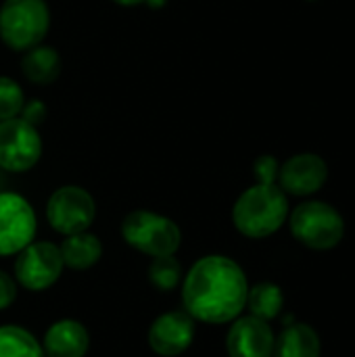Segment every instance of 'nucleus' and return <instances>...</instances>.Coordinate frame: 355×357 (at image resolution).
<instances>
[{
	"label": "nucleus",
	"mask_w": 355,
	"mask_h": 357,
	"mask_svg": "<svg viewBox=\"0 0 355 357\" xmlns=\"http://www.w3.org/2000/svg\"><path fill=\"white\" fill-rule=\"evenodd\" d=\"M36 213L15 192H0V255H17L36 236Z\"/></svg>",
	"instance_id": "obj_9"
},
{
	"label": "nucleus",
	"mask_w": 355,
	"mask_h": 357,
	"mask_svg": "<svg viewBox=\"0 0 355 357\" xmlns=\"http://www.w3.org/2000/svg\"><path fill=\"white\" fill-rule=\"evenodd\" d=\"M17 299V280L0 270V310H6Z\"/></svg>",
	"instance_id": "obj_22"
},
{
	"label": "nucleus",
	"mask_w": 355,
	"mask_h": 357,
	"mask_svg": "<svg viewBox=\"0 0 355 357\" xmlns=\"http://www.w3.org/2000/svg\"><path fill=\"white\" fill-rule=\"evenodd\" d=\"M59 249H61L65 268H71V270H88L96 266L98 259L103 257V243L98 241L96 234L88 230L67 236Z\"/></svg>",
	"instance_id": "obj_15"
},
{
	"label": "nucleus",
	"mask_w": 355,
	"mask_h": 357,
	"mask_svg": "<svg viewBox=\"0 0 355 357\" xmlns=\"http://www.w3.org/2000/svg\"><path fill=\"white\" fill-rule=\"evenodd\" d=\"M289 215L287 192L276 184H255L234 203L232 222L249 238H266L280 230Z\"/></svg>",
	"instance_id": "obj_2"
},
{
	"label": "nucleus",
	"mask_w": 355,
	"mask_h": 357,
	"mask_svg": "<svg viewBox=\"0 0 355 357\" xmlns=\"http://www.w3.org/2000/svg\"><path fill=\"white\" fill-rule=\"evenodd\" d=\"M23 73L33 84H52L61 73V56L50 46H33L23 56Z\"/></svg>",
	"instance_id": "obj_16"
},
{
	"label": "nucleus",
	"mask_w": 355,
	"mask_h": 357,
	"mask_svg": "<svg viewBox=\"0 0 355 357\" xmlns=\"http://www.w3.org/2000/svg\"><path fill=\"white\" fill-rule=\"evenodd\" d=\"M23 109V90L10 77H0V121L13 119Z\"/></svg>",
	"instance_id": "obj_20"
},
{
	"label": "nucleus",
	"mask_w": 355,
	"mask_h": 357,
	"mask_svg": "<svg viewBox=\"0 0 355 357\" xmlns=\"http://www.w3.org/2000/svg\"><path fill=\"white\" fill-rule=\"evenodd\" d=\"M328 178V167L322 157L314 153H301L291 157L278 169L280 188L295 197H308L318 192Z\"/></svg>",
	"instance_id": "obj_11"
},
{
	"label": "nucleus",
	"mask_w": 355,
	"mask_h": 357,
	"mask_svg": "<svg viewBox=\"0 0 355 357\" xmlns=\"http://www.w3.org/2000/svg\"><path fill=\"white\" fill-rule=\"evenodd\" d=\"M276 337L266 320L255 316L239 318L226 337V349L230 357H272Z\"/></svg>",
	"instance_id": "obj_12"
},
{
	"label": "nucleus",
	"mask_w": 355,
	"mask_h": 357,
	"mask_svg": "<svg viewBox=\"0 0 355 357\" xmlns=\"http://www.w3.org/2000/svg\"><path fill=\"white\" fill-rule=\"evenodd\" d=\"M285 305V297L278 284L274 282H259L253 289H249L247 293V307L251 312V316L259 318V320H274L280 316Z\"/></svg>",
	"instance_id": "obj_17"
},
{
	"label": "nucleus",
	"mask_w": 355,
	"mask_h": 357,
	"mask_svg": "<svg viewBox=\"0 0 355 357\" xmlns=\"http://www.w3.org/2000/svg\"><path fill=\"white\" fill-rule=\"evenodd\" d=\"M113 2H117V4H121V6H136V4L146 2V0H113Z\"/></svg>",
	"instance_id": "obj_24"
},
{
	"label": "nucleus",
	"mask_w": 355,
	"mask_h": 357,
	"mask_svg": "<svg viewBox=\"0 0 355 357\" xmlns=\"http://www.w3.org/2000/svg\"><path fill=\"white\" fill-rule=\"evenodd\" d=\"M90 347V335L77 320H59L48 326L42 349L46 357H84Z\"/></svg>",
	"instance_id": "obj_13"
},
{
	"label": "nucleus",
	"mask_w": 355,
	"mask_h": 357,
	"mask_svg": "<svg viewBox=\"0 0 355 357\" xmlns=\"http://www.w3.org/2000/svg\"><path fill=\"white\" fill-rule=\"evenodd\" d=\"M65 264L61 257V249L48 241L29 243L25 249L17 253L15 261V280L33 293L50 289L63 274Z\"/></svg>",
	"instance_id": "obj_6"
},
{
	"label": "nucleus",
	"mask_w": 355,
	"mask_h": 357,
	"mask_svg": "<svg viewBox=\"0 0 355 357\" xmlns=\"http://www.w3.org/2000/svg\"><path fill=\"white\" fill-rule=\"evenodd\" d=\"M291 232L301 245L316 251H326L341 243L345 222L333 205L308 201L291 213Z\"/></svg>",
	"instance_id": "obj_5"
},
{
	"label": "nucleus",
	"mask_w": 355,
	"mask_h": 357,
	"mask_svg": "<svg viewBox=\"0 0 355 357\" xmlns=\"http://www.w3.org/2000/svg\"><path fill=\"white\" fill-rule=\"evenodd\" d=\"M272 357H320V337L308 324H289L278 335Z\"/></svg>",
	"instance_id": "obj_14"
},
{
	"label": "nucleus",
	"mask_w": 355,
	"mask_h": 357,
	"mask_svg": "<svg viewBox=\"0 0 355 357\" xmlns=\"http://www.w3.org/2000/svg\"><path fill=\"white\" fill-rule=\"evenodd\" d=\"M249 282L243 268L224 255H207L192 264L182 282V303L195 320L228 324L247 305Z\"/></svg>",
	"instance_id": "obj_1"
},
{
	"label": "nucleus",
	"mask_w": 355,
	"mask_h": 357,
	"mask_svg": "<svg viewBox=\"0 0 355 357\" xmlns=\"http://www.w3.org/2000/svg\"><path fill=\"white\" fill-rule=\"evenodd\" d=\"M50 25L44 0H4L0 6V40L13 50L38 46Z\"/></svg>",
	"instance_id": "obj_4"
},
{
	"label": "nucleus",
	"mask_w": 355,
	"mask_h": 357,
	"mask_svg": "<svg viewBox=\"0 0 355 357\" xmlns=\"http://www.w3.org/2000/svg\"><path fill=\"white\" fill-rule=\"evenodd\" d=\"M149 280L159 291H172L182 280V266L174 255L155 257L149 266Z\"/></svg>",
	"instance_id": "obj_19"
},
{
	"label": "nucleus",
	"mask_w": 355,
	"mask_h": 357,
	"mask_svg": "<svg viewBox=\"0 0 355 357\" xmlns=\"http://www.w3.org/2000/svg\"><path fill=\"white\" fill-rule=\"evenodd\" d=\"M96 215L94 199L80 186H63L52 192L46 203L48 224L65 236L86 232Z\"/></svg>",
	"instance_id": "obj_7"
},
{
	"label": "nucleus",
	"mask_w": 355,
	"mask_h": 357,
	"mask_svg": "<svg viewBox=\"0 0 355 357\" xmlns=\"http://www.w3.org/2000/svg\"><path fill=\"white\" fill-rule=\"evenodd\" d=\"M121 236L132 249L153 259L176 255L182 243V232L174 220L146 209H136L123 218Z\"/></svg>",
	"instance_id": "obj_3"
},
{
	"label": "nucleus",
	"mask_w": 355,
	"mask_h": 357,
	"mask_svg": "<svg viewBox=\"0 0 355 357\" xmlns=\"http://www.w3.org/2000/svg\"><path fill=\"white\" fill-rule=\"evenodd\" d=\"M21 111H23V117H21V119L29 121L31 126L40 123V121L44 119V115H46V109H44V105H42L40 100L29 102V105H27V107H23Z\"/></svg>",
	"instance_id": "obj_23"
},
{
	"label": "nucleus",
	"mask_w": 355,
	"mask_h": 357,
	"mask_svg": "<svg viewBox=\"0 0 355 357\" xmlns=\"http://www.w3.org/2000/svg\"><path fill=\"white\" fill-rule=\"evenodd\" d=\"M278 161L270 155H264L255 161L253 165V172H255V178H257V184H276L278 180Z\"/></svg>",
	"instance_id": "obj_21"
},
{
	"label": "nucleus",
	"mask_w": 355,
	"mask_h": 357,
	"mask_svg": "<svg viewBox=\"0 0 355 357\" xmlns=\"http://www.w3.org/2000/svg\"><path fill=\"white\" fill-rule=\"evenodd\" d=\"M0 357H46L42 343L23 326H0Z\"/></svg>",
	"instance_id": "obj_18"
},
{
	"label": "nucleus",
	"mask_w": 355,
	"mask_h": 357,
	"mask_svg": "<svg viewBox=\"0 0 355 357\" xmlns=\"http://www.w3.org/2000/svg\"><path fill=\"white\" fill-rule=\"evenodd\" d=\"M195 318L188 312H167L153 320L146 341L149 347L161 357H176L184 354L197 335Z\"/></svg>",
	"instance_id": "obj_10"
},
{
	"label": "nucleus",
	"mask_w": 355,
	"mask_h": 357,
	"mask_svg": "<svg viewBox=\"0 0 355 357\" xmlns=\"http://www.w3.org/2000/svg\"><path fill=\"white\" fill-rule=\"evenodd\" d=\"M42 155V140L25 119L13 117L0 121V167L6 172H27Z\"/></svg>",
	"instance_id": "obj_8"
}]
</instances>
